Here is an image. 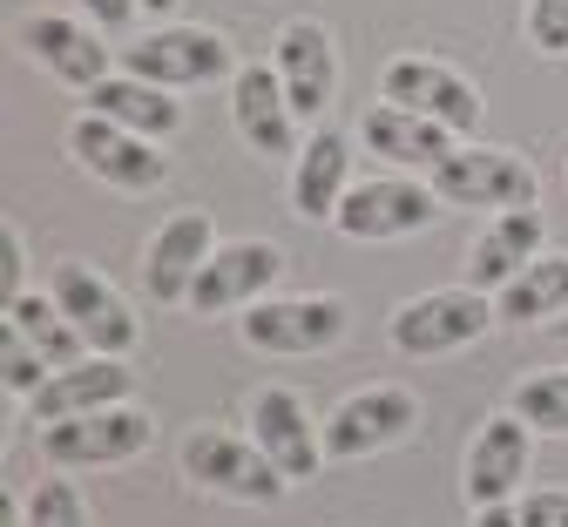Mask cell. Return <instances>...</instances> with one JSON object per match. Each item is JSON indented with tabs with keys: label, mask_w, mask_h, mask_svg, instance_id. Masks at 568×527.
<instances>
[{
	"label": "cell",
	"mask_w": 568,
	"mask_h": 527,
	"mask_svg": "<svg viewBox=\"0 0 568 527\" xmlns=\"http://www.w3.org/2000/svg\"><path fill=\"white\" fill-rule=\"evenodd\" d=\"M75 8H82L102 34H122V28H135V21H142V0H75Z\"/></svg>",
	"instance_id": "obj_32"
},
{
	"label": "cell",
	"mask_w": 568,
	"mask_h": 527,
	"mask_svg": "<svg viewBox=\"0 0 568 527\" xmlns=\"http://www.w3.org/2000/svg\"><path fill=\"white\" fill-rule=\"evenodd\" d=\"M379 102H399V109L440 122V129H454V135H474L480 115H487L480 89L467 82L460 68L434 61V54H393V61L379 68Z\"/></svg>",
	"instance_id": "obj_12"
},
{
	"label": "cell",
	"mask_w": 568,
	"mask_h": 527,
	"mask_svg": "<svg viewBox=\"0 0 568 527\" xmlns=\"http://www.w3.org/2000/svg\"><path fill=\"white\" fill-rule=\"evenodd\" d=\"M494 312H501V325H555V318H568V251H541L515 284L494 291Z\"/></svg>",
	"instance_id": "obj_24"
},
{
	"label": "cell",
	"mask_w": 568,
	"mask_h": 527,
	"mask_svg": "<svg viewBox=\"0 0 568 527\" xmlns=\"http://www.w3.org/2000/svg\"><path fill=\"white\" fill-rule=\"evenodd\" d=\"M352 183H359V176H352V135L312 129L305 149H298V163H292L284 196H292V216H305V223H338Z\"/></svg>",
	"instance_id": "obj_21"
},
{
	"label": "cell",
	"mask_w": 568,
	"mask_h": 527,
	"mask_svg": "<svg viewBox=\"0 0 568 527\" xmlns=\"http://www.w3.org/2000/svg\"><path fill=\"white\" fill-rule=\"evenodd\" d=\"M271 68H277L284 95H292L298 122H305V129H318V122H325V109L338 102V48H332V28H325V21H312V14L284 21V28H277V41H271Z\"/></svg>",
	"instance_id": "obj_17"
},
{
	"label": "cell",
	"mask_w": 568,
	"mask_h": 527,
	"mask_svg": "<svg viewBox=\"0 0 568 527\" xmlns=\"http://www.w3.org/2000/svg\"><path fill=\"white\" fill-rule=\"evenodd\" d=\"M474 527H521V507H474Z\"/></svg>",
	"instance_id": "obj_33"
},
{
	"label": "cell",
	"mask_w": 568,
	"mask_h": 527,
	"mask_svg": "<svg viewBox=\"0 0 568 527\" xmlns=\"http://www.w3.org/2000/svg\"><path fill=\"white\" fill-rule=\"evenodd\" d=\"M231 122H237V135H244V149L257 163H298V149L312 135L298 122V109H292V95H284L271 61H244L231 74Z\"/></svg>",
	"instance_id": "obj_15"
},
{
	"label": "cell",
	"mask_w": 568,
	"mask_h": 527,
	"mask_svg": "<svg viewBox=\"0 0 568 527\" xmlns=\"http://www.w3.org/2000/svg\"><path fill=\"white\" fill-rule=\"evenodd\" d=\"M508 406L535 426V433H555L568 439V365H548V372H528V379L508 393Z\"/></svg>",
	"instance_id": "obj_26"
},
{
	"label": "cell",
	"mask_w": 568,
	"mask_h": 527,
	"mask_svg": "<svg viewBox=\"0 0 568 527\" xmlns=\"http://www.w3.org/2000/svg\"><path fill=\"white\" fill-rule=\"evenodd\" d=\"M359 142L373 149L379 163H393V170H440L454 149H460V135L454 129H440V122H426V115H413V109H399V102H373L366 115H359Z\"/></svg>",
	"instance_id": "obj_22"
},
{
	"label": "cell",
	"mask_w": 568,
	"mask_h": 527,
	"mask_svg": "<svg viewBox=\"0 0 568 527\" xmlns=\"http://www.w3.org/2000/svg\"><path fill=\"white\" fill-rule=\"evenodd\" d=\"M0 325H14L54 372L75 365V358H89V338L68 325V312L54 305V291H21V297H8V305H0Z\"/></svg>",
	"instance_id": "obj_25"
},
{
	"label": "cell",
	"mask_w": 568,
	"mask_h": 527,
	"mask_svg": "<svg viewBox=\"0 0 568 527\" xmlns=\"http://www.w3.org/2000/svg\"><path fill=\"white\" fill-rule=\"evenodd\" d=\"M21 48L41 74H54L61 89L89 95L95 82H109V74L122 68L115 48H102V28L95 21H68V14H28L21 21Z\"/></svg>",
	"instance_id": "obj_18"
},
{
	"label": "cell",
	"mask_w": 568,
	"mask_h": 527,
	"mask_svg": "<svg viewBox=\"0 0 568 527\" xmlns=\"http://www.w3.org/2000/svg\"><path fill=\"white\" fill-rule=\"evenodd\" d=\"M244 419H251V439L264 446V460L284 474V480H318L332 460H325V419H312V406L292 393V386H257L244 399Z\"/></svg>",
	"instance_id": "obj_13"
},
{
	"label": "cell",
	"mask_w": 568,
	"mask_h": 527,
	"mask_svg": "<svg viewBox=\"0 0 568 527\" xmlns=\"http://www.w3.org/2000/svg\"><path fill=\"white\" fill-rule=\"evenodd\" d=\"M515 507H521V527H568V494L561 487H528Z\"/></svg>",
	"instance_id": "obj_30"
},
{
	"label": "cell",
	"mask_w": 568,
	"mask_h": 527,
	"mask_svg": "<svg viewBox=\"0 0 568 527\" xmlns=\"http://www.w3.org/2000/svg\"><path fill=\"white\" fill-rule=\"evenodd\" d=\"M176 467L196 494H217L231 507H277L292 494V480L264 460V446L251 433H224V426H190L176 446Z\"/></svg>",
	"instance_id": "obj_1"
},
{
	"label": "cell",
	"mask_w": 568,
	"mask_h": 527,
	"mask_svg": "<svg viewBox=\"0 0 568 527\" xmlns=\"http://www.w3.org/2000/svg\"><path fill=\"white\" fill-rule=\"evenodd\" d=\"M82 102H89L95 115L135 129V135H150V142H170V135L183 129V102H176V89H156V82H142V74H129V68H115L109 82H95Z\"/></svg>",
	"instance_id": "obj_23"
},
{
	"label": "cell",
	"mask_w": 568,
	"mask_h": 527,
	"mask_svg": "<svg viewBox=\"0 0 568 527\" xmlns=\"http://www.w3.org/2000/svg\"><path fill=\"white\" fill-rule=\"evenodd\" d=\"M426 183L447 210H535L541 196L535 163L508 142H460L440 170H426Z\"/></svg>",
	"instance_id": "obj_6"
},
{
	"label": "cell",
	"mask_w": 568,
	"mask_h": 527,
	"mask_svg": "<svg viewBox=\"0 0 568 527\" xmlns=\"http://www.w3.org/2000/svg\"><path fill=\"white\" fill-rule=\"evenodd\" d=\"M528 467H535V426L501 406V413H487L467 439V454H460V494L467 507H515L528 494Z\"/></svg>",
	"instance_id": "obj_9"
},
{
	"label": "cell",
	"mask_w": 568,
	"mask_h": 527,
	"mask_svg": "<svg viewBox=\"0 0 568 527\" xmlns=\"http://www.w3.org/2000/svg\"><path fill=\"white\" fill-rule=\"evenodd\" d=\"M217 223H210L203 203H183L170 210L156 231H150V251H142V291H150V305H190V291L203 277V264L217 257Z\"/></svg>",
	"instance_id": "obj_14"
},
{
	"label": "cell",
	"mask_w": 568,
	"mask_h": 527,
	"mask_svg": "<svg viewBox=\"0 0 568 527\" xmlns=\"http://www.w3.org/2000/svg\"><path fill=\"white\" fill-rule=\"evenodd\" d=\"M34 446L54 474H95V467H129L156 446V419L129 406H102L82 419H61V426H34Z\"/></svg>",
	"instance_id": "obj_4"
},
{
	"label": "cell",
	"mask_w": 568,
	"mask_h": 527,
	"mask_svg": "<svg viewBox=\"0 0 568 527\" xmlns=\"http://www.w3.org/2000/svg\"><path fill=\"white\" fill-rule=\"evenodd\" d=\"M129 399H135V365L109 358V352H89L75 365H61L54 379L28 399V419L34 426H61V419H82V413H102V406H129Z\"/></svg>",
	"instance_id": "obj_19"
},
{
	"label": "cell",
	"mask_w": 568,
	"mask_h": 527,
	"mask_svg": "<svg viewBox=\"0 0 568 527\" xmlns=\"http://www.w3.org/2000/svg\"><path fill=\"white\" fill-rule=\"evenodd\" d=\"M122 68L142 74V82H156V89H210V82H231V74L244 68L231 34L224 28H203V21H163L150 28L135 48H122Z\"/></svg>",
	"instance_id": "obj_5"
},
{
	"label": "cell",
	"mask_w": 568,
	"mask_h": 527,
	"mask_svg": "<svg viewBox=\"0 0 568 527\" xmlns=\"http://www.w3.org/2000/svg\"><path fill=\"white\" fill-rule=\"evenodd\" d=\"M28 527H95V514H89V500H82V487L75 480H41L34 494H28Z\"/></svg>",
	"instance_id": "obj_28"
},
{
	"label": "cell",
	"mask_w": 568,
	"mask_h": 527,
	"mask_svg": "<svg viewBox=\"0 0 568 527\" xmlns=\"http://www.w3.org/2000/svg\"><path fill=\"white\" fill-rule=\"evenodd\" d=\"M142 14H150V21H170V14H176V0H142Z\"/></svg>",
	"instance_id": "obj_35"
},
{
	"label": "cell",
	"mask_w": 568,
	"mask_h": 527,
	"mask_svg": "<svg viewBox=\"0 0 568 527\" xmlns=\"http://www.w3.org/2000/svg\"><path fill=\"white\" fill-rule=\"evenodd\" d=\"M0 527H28V500H14V494H0Z\"/></svg>",
	"instance_id": "obj_34"
},
{
	"label": "cell",
	"mask_w": 568,
	"mask_h": 527,
	"mask_svg": "<svg viewBox=\"0 0 568 527\" xmlns=\"http://www.w3.org/2000/svg\"><path fill=\"white\" fill-rule=\"evenodd\" d=\"M419 433V393L406 386H359L325 413V460H373Z\"/></svg>",
	"instance_id": "obj_11"
},
{
	"label": "cell",
	"mask_w": 568,
	"mask_h": 527,
	"mask_svg": "<svg viewBox=\"0 0 568 527\" xmlns=\"http://www.w3.org/2000/svg\"><path fill=\"white\" fill-rule=\"evenodd\" d=\"M440 196L426 176L413 170H393V176H359L338 210L332 231H345L352 244H399V237H419V231H434L440 223Z\"/></svg>",
	"instance_id": "obj_8"
},
{
	"label": "cell",
	"mask_w": 568,
	"mask_h": 527,
	"mask_svg": "<svg viewBox=\"0 0 568 527\" xmlns=\"http://www.w3.org/2000/svg\"><path fill=\"white\" fill-rule=\"evenodd\" d=\"M501 312L494 297L474 291V284H440V291H419V297H399L393 318H386V338L399 358H447V352H467L480 345Z\"/></svg>",
	"instance_id": "obj_2"
},
{
	"label": "cell",
	"mask_w": 568,
	"mask_h": 527,
	"mask_svg": "<svg viewBox=\"0 0 568 527\" xmlns=\"http://www.w3.org/2000/svg\"><path fill=\"white\" fill-rule=\"evenodd\" d=\"M237 338L264 358H325L352 338V305L338 291H298V297H264L237 318Z\"/></svg>",
	"instance_id": "obj_3"
},
{
	"label": "cell",
	"mask_w": 568,
	"mask_h": 527,
	"mask_svg": "<svg viewBox=\"0 0 568 527\" xmlns=\"http://www.w3.org/2000/svg\"><path fill=\"white\" fill-rule=\"evenodd\" d=\"M521 28H528V48H535V54L561 61V54H568V0H528Z\"/></svg>",
	"instance_id": "obj_29"
},
{
	"label": "cell",
	"mask_w": 568,
	"mask_h": 527,
	"mask_svg": "<svg viewBox=\"0 0 568 527\" xmlns=\"http://www.w3.org/2000/svg\"><path fill=\"white\" fill-rule=\"evenodd\" d=\"M48 291H54V305L68 312V325H75V332L89 338V352L129 358V352L142 345V318L129 312V297H122V291H115V284L95 271V264H82V257L54 264Z\"/></svg>",
	"instance_id": "obj_16"
},
{
	"label": "cell",
	"mask_w": 568,
	"mask_h": 527,
	"mask_svg": "<svg viewBox=\"0 0 568 527\" xmlns=\"http://www.w3.org/2000/svg\"><path fill=\"white\" fill-rule=\"evenodd\" d=\"M48 379H54V365H48V358L14 332V325H0V386H8L14 399H34Z\"/></svg>",
	"instance_id": "obj_27"
},
{
	"label": "cell",
	"mask_w": 568,
	"mask_h": 527,
	"mask_svg": "<svg viewBox=\"0 0 568 527\" xmlns=\"http://www.w3.org/2000/svg\"><path fill=\"white\" fill-rule=\"evenodd\" d=\"M541 251H548L541 210H494L480 231H474V244H467V284L494 297L501 284H515Z\"/></svg>",
	"instance_id": "obj_20"
},
{
	"label": "cell",
	"mask_w": 568,
	"mask_h": 527,
	"mask_svg": "<svg viewBox=\"0 0 568 527\" xmlns=\"http://www.w3.org/2000/svg\"><path fill=\"white\" fill-rule=\"evenodd\" d=\"M284 264H292L284 244H271V237H231V244H217V257L203 264V277H196L183 312H196V318H244L251 305H264V297L284 284Z\"/></svg>",
	"instance_id": "obj_10"
},
{
	"label": "cell",
	"mask_w": 568,
	"mask_h": 527,
	"mask_svg": "<svg viewBox=\"0 0 568 527\" xmlns=\"http://www.w3.org/2000/svg\"><path fill=\"white\" fill-rule=\"evenodd\" d=\"M68 163H75L82 176H95V183H109V190H122V196H150V190L170 183L163 142L135 135V129H122V122H109L95 109H82L75 122H68Z\"/></svg>",
	"instance_id": "obj_7"
},
{
	"label": "cell",
	"mask_w": 568,
	"mask_h": 527,
	"mask_svg": "<svg viewBox=\"0 0 568 527\" xmlns=\"http://www.w3.org/2000/svg\"><path fill=\"white\" fill-rule=\"evenodd\" d=\"M0 257H8V264H0V305H8V297H21V291H28V244H21L14 223L0 231Z\"/></svg>",
	"instance_id": "obj_31"
}]
</instances>
